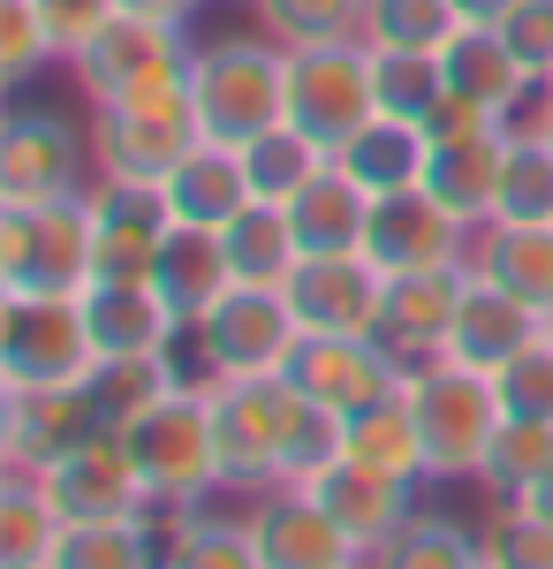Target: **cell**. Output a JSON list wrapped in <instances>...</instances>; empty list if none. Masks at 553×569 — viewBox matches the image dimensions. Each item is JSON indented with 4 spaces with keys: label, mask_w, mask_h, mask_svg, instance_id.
<instances>
[{
    "label": "cell",
    "mask_w": 553,
    "mask_h": 569,
    "mask_svg": "<svg viewBox=\"0 0 553 569\" xmlns=\"http://www.w3.org/2000/svg\"><path fill=\"white\" fill-rule=\"evenodd\" d=\"M91 289V206H0V297H84Z\"/></svg>",
    "instance_id": "5b68a950"
},
{
    "label": "cell",
    "mask_w": 553,
    "mask_h": 569,
    "mask_svg": "<svg viewBox=\"0 0 553 569\" xmlns=\"http://www.w3.org/2000/svg\"><path fill=\"white\" fill-rule=\"evenodd\" d=\"M61 531H69V517L53 509L39 471H8L0 479V569H46Z\"/></svg>",
    "instance_id": "4dcf8cb0"
},
{
    "label": "cell",
    "mask_w": 553,
    "mask_h": 569,
    "mask_svg": "<svg viewBox=\"0 0 553 569\" xmlns=\"http://www.w3.org/2000/svg\"><path fill=\"white\" fill-rule=\"evenodd\" d=\"M364 8L372 0H251L258 31L281 46H334V39H364Z\"/></svg>",
    "instance_id": "ab89813d"
},
{
    "label": "cell",
    "mask_w": 553,
    "mask_h": 569,
    "mask_svg": "<svg viewBox=\"0 0 553 569\" xmlns=\"http://www.w3.org/2000/svg\"><path fill=\"white\" fill-rule=\"evenodd\" d=\"M91 281H152L160 243H168V198L160 182H122V176H91Z\"/></svg>",
    "instance_id": "7c38bea8"
},
{
    "label": "cell",
    "mask_w": 553,
    "mask_h": 569,
    "mask_svg": "<svg viewBox=\"0 0 553 569\" xmlns=\"http://www.w3.org/2000/svg\"><path fill=\"white\" fill-rule=\"evenodd\" d=\"M539 122H546V137H553V114H546V107H539Z\"/></svg>",
    "instance_id": "f5cc1de1"
},
{
    "label": "cell",
    "mask_w": 553,
    "mask_h": 569,
    "mask_svg": "<svg viewBox=\"0 0 553 569\" xmlns=\"http://www.w3.org/2000/svg\"><path fill=\"white\" fill-rule=\"evenodd\" d=\"M91 168L122 182H168L182 168V152L198 144V114L190 107H91Z\"/></svg>",
    "instance_id": "2e32d148"
},
{
    "label": "cell",
    "mask_w": 553,
    "mask_h": 569,
    "mask_svg": "<svg viewBox=\"0 0 553 569\" xmlns=\"http://www.w3.org/2000/svg\"><path fill=\"white\" fill-rule=\"evenodd\" d=\"M477 569H493V562H485V555H477Z\"/></svg>",
    "instance_id": "11a10c76"
},
{
    "label": "cell",
    "mask_w": 553,
    "mask_h": 569,
    "mask_svg": "<svg viewBox=\"0 0 553 569\" xmlns=\"http://www.w3.org/2000/svg\"><path fill=\"white\" fill-rule=\"evenodd\" d=\"M289 305H296L303 335H380L386 273L364 259V251L303 259L296 273H289Z\"/></svg>",
    "instance_id": "ac0fdd59"
},
{
    "label": "cell",
    "mask_w": 553,
    "mask_h": 569,
    "mask_svg": "<svg viewBox=\"0 0 553 569\" xmlns=\"http://www.w3.org/2000/svg\"><path fill=\"white\" fill-rule=\"evenodd\" d=\"M546 342H553V311H546Z\"/></svg>",
    "instance_id": "db71d44e"
},
{
    "label": "cell",
    "mask_w": 553,
    "mask_h": 569,
    "mask_svg": "<svg viewBox=\"0 0 553 569\" xmlns=\"http://www.w3.org/2000/svg\"><path fill=\"white\" fill-rule=\"evenodd\" d=\"M493 388H501V410L509 418H553V342L539 335L531 350H515L501 372H493Z\"/></svg>",
    "instance_id": "f6af8a7d"
},
{
    "label": "cell",
    "mask_w": 553,
    "mask_h": 569,
    "mask_svg": "<svg viewBox=\"0 0 553 569\" xmlns=\"http://www.w3.org/2000/svg\"><path fill=\"white\" fill-rule=\"evenodd\" d=\"M122 448L144 479V501L160 517H182V509H205L220 486V448H213V402L205 388H168L144 418L122 426Z\"/></svg>",
    "instance_id": "3957f363"
},
{
    "label": "cell",
    "mask_w": 553,
    "mask_h": 569,
    "mask_svg": "<svg viewBox=\"0 0 553 569\" xmlns=\"http://www.w3.org/2000/svg\"><path fill=\"white\" fill-rule=\"evenodd\" d=\"M463 31L455 0H372L364 8V46L372 53H440Z\"/></svg>",
    "instance_id": "74e56055"
},
{
    "label": "cell",
    "mask_w": 553,
    "mask_h": 569,
    "mask_svg": "<svg viewBox=\"0 0 553 569\" xmlns=\"http://www.w3.org/2000/svg\"><path fill=\"white\" fill-rule=\"evenodd\" d=\"M243 525H251L265 569H349V562H364L356 539L319 509L311 486H258V493H243Z\"/></svg>",
    "instance_id": "9a60e30c"
},
{
    "label": "cell",
    "mask_w": 553,
    "mask_h": 569,
    "mask_svg": "<svg viewBox=\"0 0 553 569\" xmlns=\"http://www.w3.org/2000/svg\"><path fill=\"white\" fill-rule=\"evenodd\" d=\"M296 335H303V319L289 305V289H265V281H235L198 319V342H205L213 380H228V372H281L289 350H296Z\"/></svg>",
    "instance_id": "8fae6325"
},
{
    "label": "cell",
    "mask_w": 553,
    "mask_h": 569,
    "mask_svg": "<svg viewBox=\"0 0 553 569\" xmlns=\"http://www.w3.org/2000/svg\"><path fill=\"white\" fill-rule=\"evenodd\" d=\"M402 372H410V365L386 350L380 335H296V350H289V365H281V380H289L303 402L334 410V418L394 395Z\"/></svg>",
    "instance_id": "30bf717a"
},
{
    "label": "cell",
    "mask_w": 553,
    "mask_h": 569,
    "mask_svg": "<svg viewBox=\"0 0 553 569\" xmlns=\"http://www.w3.org/2000/svg\"><path fill=\"white\" fill-rule=\"evenodd\" d=\"M205 402H213L220 486L228 493L281 486V440L296 418V388L281 372H228V380H205Z\"/></svg>",
    "instance_id": "8992f818"
},
{
    "label": "cell",
    "mask_w": 553,
    "mask_h": 569,
    "mask_svg": "<svg viewBox=\"0 0 553 569\" xmlns=\"http://www.w3.org/2000/svg\"><path fill=\"white\" fill-rule=\"evenodd\" d=\"M46 569H160V517H107V525H69Z\"/></svg>",
    "instance_id": "e575fe53"
},
{
    "label": "cell",
    "mask_w": 553,
    "mask_h": 569,
    "mask_svg": "<svg viewBox=\"0 0 553 569\" xmlns=\"http://www.w3.org/2000/svg\"><path fill=\"white\" fill-rule=\"evenodd\" d=\"M364 569H477V531L463 517H440V509H410L364 555Z\"/></svg>",
    "instance_id": "836d02e7"
},
{
    "label": "cell",
    "mask_w": 553,
    "mask_h": 569,
    "mask_svg": "<svg viewBox=\"0 0 553 569\" xmlns=\"http://www.w3.org/2000/svg\"><path fill=\"white\" fill-rule=\"evenodd\" d=\"M470 266L531 311H553V220H485L470 243Z\"/></svg>",
    "instance_id": "83f0119b"
},
{
    "label": "cell",
    "mask_w": 553,
    "mask_h": 569,
    "mask_svg": "<svg viewBox=\"0 0 553 569\" xmlns=\"http://www.w3.org/2000/svg\"><path fill=\"white\" fill-rule=\"evenodd\" d=\"M190 53H198L190 46V23L114 8L69 53V77L84 91V107H190Z\"/></svg>",
    "instance_id": "6da1fadb"
},
{
    "label": "cell",
    "mask_w": 553,
    "mask_h": 569,
    "mask_svg": "<svg viewBox=\"0 0 553 569\" xmlns=\"http://www.w3.org/2000/svg\"><path fill=\"white\" fill-rule=\"evenodd\" d=\"M515 501H523L531 517H546V525H553V463H546V471H539V479H531V486H523Z\"/></svg>",
    "instance_id": "681fc988"
},
{
    "label": "cell",
    "mask_w": 553,
    "mask_h": 569,
    "mask_svg": "<svg viewBox=\"0 0 553 569\" xmlns=\"http://www.w3.org/2000/svg\"><path fill=\"white\" fill-rule=\"evenodd\" d=\"M114 433L91 388H0V471H46L53 456Z\"/></svg>",
    "instance_id": "4fadbf2b"
},
{
    "label": "cell",
    "mask_w": 553,
    "mask_h": 569,
    "mask_svg": "<svg viewBox=\"0 0 553 569\" xmlns=\"http://www.w3.org/2000/svg\"><path fill=\"white\" fill-rule=\"evenodd\" d=\"M84 327H91V350L99 357H168L182 319L168 311V297L152 281H91Z\"/></svg>",
    "instance_id": "603a6c76"
},
{
    "label": "cell",
    "mask_w": 553,
    "mask_h": 569,
    "mask_svg": "<svg viewBox=\"0 0 553 569\" xmlns=\"http://www.w3.org/2000/svg\"><path fill=\"white\" fill-rule=\"evenodd\" d=\"M455 8H463V23H501L515 0H455Z\"/></svg>",
    "instance_id": "f907efd6"
},
{
    "label": "cell",
    "mask_w": 553,
    "mask_h": 569,
    "mask_svg": "<svg viewBox=\"0 0 553 569\" xmlns=\"http://www.w3.org/2000/svg\"><path fill=\"white\" fill-rule=\"evenodd\" d=\"M243 152V176H251V198H265V206H289L303 182L319 176L334 152L319 144V137H303L296 122H273V130H258L251 144H235Z\"/></svg>",
    "instance_id": "d590c367"
},
{
    "label": "cell",
    "mask_w": 553,
    "mask_h": 569,
    "mask_svg": "<svg viewBox=\"0 0 553 569\" xmlns=\"http://www.w3.org/2000/svg\"><path fill=\"white\" fill-rule=\"evenodd\" d=\"M190 107L213 144H251L289 114V46L265 31H220L190 53Z\"/></svg>",
    "instance_id": "7a4b0ae2"
},
{
    "label": "cell",
    "mask_w": 553,
    "mask_h": 569,
    "mask_svg": "<svg viewBox=\"0 0 553 569\" xmlns=\"http://www.w3.org/2000/svg\"><path fill=\"white\" fill-rule=\"evenodd\" d=\"M425 160H432V137L418 130V122H402V114H372V122L334 152V168H349L372 198L418 190V182H425Z\"/></svg>",
    "instance_id": "f1b7e54d"
},
{
    "label": "cell",
    "mask_w": 553,
    "mask_h": 569,
    "mask_svg": "<svg viewBox=\"0 0 553 569\" xmlns=\"http://www.w3.org/2000/svg\"><path fill=\"white\" fill-rule=\"evenodd\" d=\"M501 160H509V130L440 137V144H432V160H425V190L455 220L485 228V220H493V198H501Z\"/></svg>",
    "instance_id": "d4e9b609"
},
{
    "label": "cell",
    "mask_w": 553,
    "mask_h": 569,
    "mask_svg": "<svg viewBox=\"0 0 553 569\" xmlns=\"http://www.w3.org/2000/svg\"><path fill=\"white\" fill-rule=\"evenodd\" d=\"M440 77H448V91H463L485 122H501V130H515L523 107L539 99V77L509 53V39L493 23H463L455 39L440 46Z\"/></svg>",
    "instance_id": "d6986e66"
},
{
    "label": "cell",
    "mask_w": 553,
    "mask_h": 569,
    "mask_svg": "<svg viewBox=\"0 0 553 569\" xmlns=\"http://www.w3.org/2000/svg\"><path fill=\"white\" fill-rule=\"evenodd\" d=\"M448 91L440 77V53H380V114L402 122H425V107Z\"/></svg>",
    "instance_id": "ee69618b"
},
{
    "label": "cell",
    "mask_w": 553,
    "mask_h": 569,
    "mask_svg": "<svg viewBox=\"0 0 553 569\" xmlns=\"http://www.w3.org/2000/svg\"><path fill=\"white\" fill-rule=\"evenodd\" d=\"M477 555L493 569H553V525L523 501H493V517L477 525Z\"/></svg>",
    "instance_id": "b9f144b4"
},
{
    "label": "cell",
    "mask_w": 553,
    "mask_h": 569,
    "mask_svg": "<svg viewBox=\"0 0 553 569\" xmlns=\"http://www.w3.org/2000/svg\"><path fill=\"white\" fill-rule=\"evenodd\" d=\"M341 440H349L356 463H380L394 479H425V440H418V410H410L402 388L364 402V410H349L341 418Z\"/></svg>",
    "instance_id": "d6a6232c"
},
{
    "label": "cell",
    "mask_w": 553,
    "mask_h": 569,
    "mask_svg": "<svg viewBox=\"0 0 553 569\" xmlns=\"http://www.w3.org/2000/svg\"><path fill=\"white\" fill-rule=\"evenodd\" d=\"M91 365L84 297H0V388H84Z\"/></svg>",
    "instance_id": "ba28073f"
},
{
    "label": "cell",
    "mask_w": 553,
    "mask_h": 569,
    "mask_svg": "<svg viewBox=\"0 0 553 569\" xmlns=\"http://www.w3.org/2000/svg\"><path fill=\"white\" fill-rule=\"evenodd\" d=\"M546 335V311H531L523 297H509L501 281H485L470 266L463 281V305H455V327H448V357H463L477 372H501L515 350H531Z\"/></svg>",
    "instance_id": "44dd1931"
},
{
    "label": "cell",
    "mask_w": 553,
    "mask_h": 569,
    "mask_svg": "<svg viewBox=\"0 0 553 569\" xmlns=\"http://www.w3.org/2000/svg\"><path fill=\"white\" fill-rule=\"evenodd\" d=\"M91 130L53 107H16L0 122V206H53L91 190Z\"/></svg>",
    "instance_id": "9c48e42d"
},
{
    "label": "cell",
    "mask_w": 553,
    "mask_h": 569,
    "mask_svg": "<svg viewBox=\"0 0 553 569\" xmlns=\"http://www.w3.org/2000/svg\"><path fill=\"white\" fill-rule=\"evenodd\" d=\"M152 289L168 297V311L182 327H198V319L235 289V266H228L220 228H182V220H174L168 243H160V266H152Z\"/></svg>",
    "instance_id": "4316f807"
},
{
    "label": "cell",
    "mask_w": 553,
    "mask_h": 569,
    "mask_svg": "<svg viewBox=\"0 0 553 569\" xmlns=\"http://www.w3.org/2000/svg\"><path fill=\"white\" fill-rule=\"evenodd\" d=\"M289 228H296L303 259H341V251H364V228H372V190L349 176V168H319L289 198Z\"/></svg>",
    "instance_id": "cb8c5ba5"
},
{
    "label": "cell",
    "mask_w": 553,
    "mask_h": 569,
    "mask_svg": "<svg viewBox=\"0 0 553 569\" xmlns=\"http://www.w3.org/2000/svg\"><path fill=\"white\" fill-rule=\"evenodd\" d=\"M470 266H432V273H386V305H380V342L402 365H425L448 350V327L463 305Z\"/></svg>",
    "instance_id": "ffe728a7"
},
{
    "label": "cell",
    "mask_w": 553,
    "mask_h": 569,
    "mask_svg": "<svg viewBox=\"0 0 553 569\" xmlns=\"http://www.w3.org/2000/svg\"><path fill=\"white\" fill-rule=\"evenodd\" d=\"M84 388H91V402L107 410V426H129V418H144V410L168 388H182V380H174L168 357H99L84 372Z\"/></svg>",
    "instance_id": "60d3db41"
},
{
    "label": "cell",
    "mask_w": 553,
    "mask_h": 569,
    "mask_svg": "<svg viewBox=\"0 0 553 569\" xmlns=\"http://www.w3.org/2000/svg\"><path fill=\"white\" fill-rule=\"evenodd\" d=\"M39 479H46L53 509H61L69 525H107V517H144V509H152V501H144V479H137V463H129V448H122V426L84 440V448H69V456H53ZM152 517H160V509H152Z\"/></svg>",
    "instance_id": "e0dca14e"
},
{
    "label": "cell",
    "mask_w": 553,
    "mask_h": 569,
    "mask_svg": "<svg viewBox=\"0 0 553 569\" xmlns=\"http://www.w3.org/2000/svg\"><path fill=\"white\" fill-rule=\"evenodd\" d=\"M160 198H168V213L182 220V228H228V220L251 206L243 152H235V144H213V137H198V144L182 152V168L160 182Z\"/></svg>",
    "instance_id": "484cf974"
},
{
    "label": "cell",
    "mask_w": 553,
    "mask_h": 569,
    "mask_svg": "<svg viewBox=\"0 0 553 569\" xmlns=\"http://www.w3.org/2000/svg\"><path fill=\"white\" fill-rule=\"evenodd\" d=\"M220 243H228L235 281L289 289V273L303 266V243H296V228H289V206H265V198H251L243 213L228 220V228H220Z\"/></svg>",
    "instance_id": "1f68e13d"
},
{
    "label": "cell",
    "mask_w": 553,
    "mask_h": 569,
    "mask_svg": "<svg viewBox=\"0 0 553 569\" xmlns=\"http://www.w3.org/2000/svg\"><path fill=\"white\" fill-rule=\"evenodd\" d=\"M493 220H553V137L539 114H523L509 130V160H501V198Z\"/></svg>",
    "instance_id": "8d00e7d4"
},
{
    "label": "cell",
    "mask_w": 553,
    "mask_h": 569,
    "mask_svg": "<svg viewBox=\"0 0 553 569\" xmlns=\"http://www.w3.org/2000/svg\"><path fill=\"white\" fill-rule=\"evenodd\" d=\"M493 31H501V39H509V53L531 69V77H539V84H546V77H553V0H515Z\"/></svg>",
    "instance_id": "bcb514c9"
},
{
    "label": "cell",
    "mask_w": 553,
    "mask_h": 569,
    "mask_svg": "<svg viewBox=\"0 0 553 569\" xmlns=\"http://www.w3.org/2000/svg\"><path fill=\"white\" fill-rule=\"evenodd\" d=\"M39 16H46V31H53V46H61V61H69L91 31L114 16V0H39Z\"/></svg>",
    "instance_id": "7dc6e473"
},
{
    "label": "cell",
    "mask_w": 553,
    "mask_h": 569,
    "mask_svg": "<svg viewBox=\"0 0 553 569\" xmlns=\"http://www.w3.org/2000/svg\"><path fill=\"white\" fill-rule=\"evenodd\" d=\"M114 8H137V16H168V23H190L205 0H114Z\"/></svg>",
    "instance_id": "c3c4849f"
},
{
    "label": "cell",
    "mask_w": 553,
    "mask_h": 569,
    "mask_svg": "<svg viewBox=\"0 0 553 569\" xmlns=\"http://www.w3.org/2000/svg\"><path fill=\"white\" fill-rule=\"evenodd\" d=\"M349 569H364V562H349Z\"/></svg>",
    "instance_id": "9f6ffc18"
},
{
    "label": "cell",
    "mask_w": 553,
    "mask_h": 569,
    "mask_svg": "<svg viewBox=\"0 0 553 569\" xmlns=\"http://www.w3.org/2000/svg\"><path fill=\"white\" fill-rule=\"evenodd\" d=\"M539 107H546V114H553V77H546V84H539Z\"/></svg>",
    "instance_id": "816d5d0a"
},
{
    "label": "cell",
    "mask_w": 553,
    "mask_h": 569,
    "mask_svg": "<svg viewBox=\"0 0 553 569\" xmlns=\"http://www.w3.org/2000/svg\"><path fill=\"white\" fill-rule=\"evenodd\" d=\"M402 395L418 410V440H425V479H477L485 448L501 433V388L493 372H477L463 357H425L402 372Z\"/></svg>",
    "instance_id": "277c9868"
},
{
    "label": "cell",
    "mask_w": 553,
    "mask_h": 569,
    "mask_svg": "<svg viewBox=\"0 0 553 569\" xmlns=\"http://www.w3.org/2000/svg\"><path fill=\"white\" fill-rule=\"evenodd\" d=\"M53 61H61V46L46 31L39 0H0V84L23 91L39 69H53Z\"/></svg>",
    "instance_id": "7bdbcfd3"
},
{
    "label": "cell",
    "mask_w": 553,
    "mask_h": 569,
    "mask_svg": "<svg viewBox=\"0 0 553 569\" xmlns=\"http://www.w3.org/2000/svg\"><path fill=\"white\" fill-rule=\"evenodd\" d=\"M160 569H265V562H258V539L243 525V509L220 517L205 501V509L160 517Z\"/></svg>",
    "instance_id": "f546056e"
},
{
    "label": "cell",
    "mask_w": 553,
    "mask_h": 569,
    "mask_svg": "<svg viewBox=\"0 0 553 569\" xmlns=\"http://www.w3.org/2000/svg\"><path fill=\"white\" fill-rule=\"evenodd\" d=\"M470 243L477 228L455 220L425 182L418 190H394V198H372V228H364V259L380 273H432V266H470Z\"/></svg>",
    "instance_id": "5bb4252c"
},
{
    "label": "cell",
    "mask_w": 553,
    "mask_h": 569,
    "mask_svg": "<svg viewBox=\"0 0 553 569\" xmlns=\"http://www.w3.org/2000/svg\"><path fill=\"white\" fill-rule=\"evenodd\" d=\"M546 463H553V418H501V433H493V448H485V463H477L470 486L485 501H515Z\"/></svg>",
    "instance_id": "f35d334b"
},
{
    "label": "cell",
    "mask_w": 553,
    "mask_h": 569,
    "mask_svg": "<svg viewBox=\"0 0 553 569\" xmlns=\"http://www.w3.org/2000/svg\"><path fill=\"white\" fill-rule=\"evenodd\" d=\"M311 493H319V509H326V517L356 539V555H372L386 531L418 509V479H394V471L356 463V456H341L334 471H319V479H311Z\"/></svg>",
    "instance_id": "7402d4cb"
},
{
    "label": "cell",
    "mask_w": 553,
    "mask_h": 569,
    "mask_svg": "<svg viewBox=\"0 0 553 569\" xmlns=\"http://www.w3.org/2000/svg\"><path fill=\"white\" fill-rule=\"evenodd\" d=\"M372 114H380V53L364 39L289 46V114L281 122H296L303 137L341 152Z\"/></svg>",
    "instance_id": "52a82bcc"
}]
</instances>
